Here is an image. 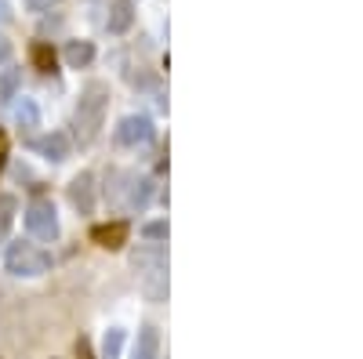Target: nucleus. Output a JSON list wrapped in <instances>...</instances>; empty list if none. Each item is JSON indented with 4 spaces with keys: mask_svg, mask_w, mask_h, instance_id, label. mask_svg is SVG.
<instances>
[{
    "mask_svg": "<svg viewBox=\"0 0 363 359\" xmlns=\"http://www.w3.org/2000/svg\"><path fill=\"white\" fill-rule=\"evenodd\" d=\"M106 109H109V87L102 80L84 84L80 102L73 109V135H77L80 145H91V142L99 138V131L106 124Z\"/></svg>",
    "mask_w": 363,
    "mask_h": 359,
    "instance_id": "obj_1",
    "label": "nucleus"
},
{
    "mask_svg": "<svg viewBox=\"0 0 363 359\" xmlns=\"http://www.w3.org/2000/svg\"><path fill=\"white\" fill-rule=\"evenodd\" d=\"M131 265H135L138 283L149 302H164L167 297V251L160 244H142L131 254Z\"/></svg>",
    "mask_w": 363,
    "mask_h": 359,
    "instance_id": "obj_2",
    "label": "nucleus"
},
{
    "mask_svg": "<svg viewBox=\"0 0 363 359\" xmlns=\"http://www.w3.org/2000/svg\"><path fill=\"white\" fill-rule=\"evenodd\" d=\"M4 265H8L11 276L33 280V276L51 273V254H48L44 247H37V244H11L8 254H4Z\"/></svg>",
    "mask_w": 363,
    "mask_h": 359,
    "instance_id": "obj_3",
    "label": "nucleus"
},
{
    "mask_svg": "<svg viewBox=\"0 0 363 359\" xmlns=\"http://www.w3.org/2000/svg\"><path fill=\"white\" fill-rule=\"evenodd\" d=\"M26 229L29 236L44 239V244H51V239L58 236V218H55V203L48 196H33L26 207Z\"/></svg>",
    "mask_w": 363,
    "mask_h": 359,
    "instance_id": "obj_4",
    "label": "nucleus"
},
{
    "mask_svg": "<svg viewBox=\"0 0 363 359\" xmlns=\"http://www.w3.org/2000/svg\"><path fill=\"white\" fill-rule=\"evenodd\" d=\"M153 138V120L149 116H124L116 127V142L120 145H145Z\"/></svg>",
    "mask_w": 363,
    "mask_h": 359,
    "instance_id": "obj_5",
    "label": "nucleus"
},
{
    "mask_svg": "<svg viewBox=\"0 0 363 359\" xmlns=\"http://www.w3.org/2000/svg\"><path fill=\"white\" fill-rule=\"evenodd\" d=\"M69 203L77 207L80 215L95 211V174H91V171H80L69 182Z\"/></svg>",
    "mask_w": 363,
    "mask_h": 359,
    "instance_id": "obj_6",
    "label": "nucleus"
},
{
    "mask_svg": "<svg viewBox=\"0 0 363 359\" xmlns=\"http://www.w3.org/2000/svg\"><path fill=\"white\" fill-rule=\"evenodd\" d=\"M91 239L106 251H116L128 244V222H109V225H95L91 229Z\"/></svg>",
    "mask_w": 363,
    "mask_h": 359,
    "instance_id": "obj_7",
    "label": "nucleus"
},
{
    "mask_svg": "<svg viewBox=\"0 0 363 359\" xmlns=\"http://www.w3.org/2000/svg\"><path fill=\"white\" fill-rule=\"evenodd\" d=\"M135 359H160V331H157L153 323H145L142 331H138Z\"/></svg>",
    "mask_w": 363,
    "mask_h": 359,
    "instance_id": "obj_8",
    "label": "nucleus"
},
{
    "mask_svg": "<svg viewBox=\"0 0 363 359\" xmlns=\"http://www.w3.org/2000/svg\"><path fill=\"white\" fill-rule=\"evenodd\" d=\"M95 62V44L91 40H69L66 44V66L69 69H87Z\"/></svg>",
    "mask_w": 363,
    "mask_h": 359,
    "instance_id": "obj_9",
    "label": "nucleus"
},
{
    "mask_svg": "<svg viewBox=\"0 0 363 359\" xmlns=\"http://www.w3.org/2000/svg\"><path fill=\"white\" fill-rule=\"evenodd\" d=\"M37 153L58 164L69 156V142H66V135H44V138H37Z\"/></svg>",
    "mask_w": 363,
    "mask_h": 359,
    "instance_id": "obj_10",
    "label": "nucleus"
},
{
    "mask_svg": "<svg viewBox=\"0 0 363 359\" xmlns=\"http://www.w3.org/2000/svg\"><path fill=\"white\" fill-rule=\"evenodd\" d=\"M135 22V11H131V0H113V11H109V33H128Z\"/></svg>",
    "mask_w": 363,
    "mask_h": 359,
    "instance_id": "obj_11",
    "label": "nucleus"
},
{
    "mask_svg": "<svg viewBox=\"0 0 363 359\" xmlns=\"http://www.w3.org/2000/svg\"><path fill=\"white\" fill-rule=\"evenodd\" d=\"M15 215H18V200L11 193H0V239H4L15 225Z\"/></svg>",
    "mask_w": 363,
    "mask_h": 359,
    "instance_id": "obj_12",
    "label": "nucleus"
},
{
    "mask_svg": "<svg viewBox=\"0 0 363 359\" xmlns=\"http://www.w3.org/2000/svg\"><path fill=\"white\" fill-rule=\"evenodd\" d=\"M120 348H124V331H113L106 334V341H102V359H120Z\"/></svg>",
    "mask_w": 363,
    "mask_h": 359,
    "instance_id": "obj_13",
    "label": "nucleus"
},
{
    "mask_svg": "<svg viewBox=\"0 0 363 359\" xmlns=\"http://www.w3.org/2000/svg\"><path fill=\"white\" fill-rule=\"evenodd\" d=\"M33 66H37L40 73H51V69H55V51H51L48 44H37V47H33Z\"/></svg>",
    "mask_w": 363,
    "mask_h": 359,
    "instance_id": "obj_14",
    "label": "nucleus"
},
{
    "mask_svg": "<svg viewBox=\"0 0 363 359\" xmlns=\"http://www.w3.org/2000/svg\"><path fill=\"white\" fill-rule=\"evenodd\" d=\"M15 87H18V73L8 69L4 76H0V102H8V98L15 95Z\"/></svg>",
    "mask_w": 363,
    "mask_h": 359,
    "instance_id": "obj_15",
    "label": "nucleus"
},
{
    "mask_svg": "<svg viewBox=\"0 0 363 359\" xmlns=\"http://www.w3.org/2000/svg\"><path fill=\"white\" fill-rule=\"evenodd\" d=\"M145 236H149V239H164V236H167V225H164V222L145 225Z\"/></svg>",
    "mask_w": 363,
    "mask_h": 359,
    "instance_id": "obj_16",
    "label": "nucleus"
},
{
    "mask_svg": "<svg viewBox=\"0 0 363 359\" xmlns=\"http://www.w3.org/2000/svg\"><path fill=\"white\" fill-rule=\"evenodd\" d=\"M55 4H58V0H26V8H29V11H51Z\"/></svg>",
    "mask_w": 363,
    "mask_h": 359,
    "instance_id": "obj_17",
    "label": "nucleus"
},
{
    "mask_svg": "<svg viewBox=\"0 0 363 359\" xmlns=\"http://www.w3.org/2000/svg\"><path fill=\"white\" fill-rule=\"evenodd\" d=\"M18 120H26V124H37V109L29 106V102H22V109H18Z\"/></svg>",
    "mask_w": 363,
    "mask_h": 359,
    "instance_id": "obj_18",
    "label": "nucleus"
},
{
    "mask_svg": "<svg viewBox=\"0 0 363 359\" xmlns=\"http://www.w3.org/2000/svg\"><path fill=\"white\" fill-rule=\"evenodd\" d=\"M8 58H11V40H8L4 33H0V66H4Z\"/></svg>",
    "mask_w": 363,
    "mask_h": 359,
    "instance_id": "obj_19",
    "label": "nucleus"
},
{
    "mask_svg": "<svg viewBox=\"0 0 363 359\" xmlns=\"http://www.w3.org/2000/svg\"><path fill=\"white\" fill-rule=\"evenodd\" d=\"M77 359H91V345H87L84 338L77 341Z\"/></svg>",
    "mask_w": 363,
    "mask_h": 359,
    "instance_id": "obj_20",
    "label": "nucleus"
},
{
    "mask_svg": "<svg viewBox=\"0 0 363 359\" xmlns=\"http://www.w3.org/2000/svg\"><path fill=\"white\" fill-rule=\"evenodd\" d=\"M4 160H8V135L0 131V167H4Z\"/></svg>",
    "mask_w": 363,
    "mask_h": 359,
    "instance_id": "obj_21",
    "label": "nucleus"
},
{
    "mask_svg": "<svg viewBox=\"0 0 363 359\" xmlns=\"http://www.w3.org/2000/svg\"><path fill=\"white\" fill-rule=\"evenodd\" d=\"M8 15H11V11H8V4H4V0H0V22H4Z\"/></svg>",
    "mask_w": 363,
    "mask_h": 359,
    "instance_id": "obj_22",
    "label": "nucleus"
}]
</instances>
